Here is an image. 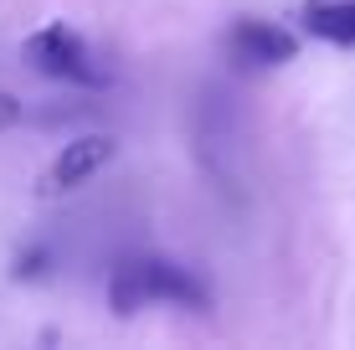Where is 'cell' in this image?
<instances>
[{
    "instance_id": "1",
    "label": "cell",
    "mask_w": 355,
    "mask_h": 350,
    "mask_svg": "<svg viewBox=\"0 0 355 350\" xmlns=\"http://www.w3.org/2000/svg\"><path fill=\"white\" fill-rule=\"evenodd\" d=\"M108 299L119 315H134L144 304H186V309H211V288L196 279L191 268L165 258H129L108 279Z\"/></svg>"
},
{
    "instance_id": "2",
    "label": "cell",
    "mask_w": 355,
    "mask_h": 350,
    "mask_svg": "<svg viewBox=\"0 0 355 350\" xmlns=\"http://www.w3.org/2000/svg\"><path fill=\"white\" fill-rule=\"evenodd\" d=\"M26 62L36 72H46V78H62V82H78V88H103V72H98L93 62V52H88V42H83L72 26H42L26 42Z\"/></svg>"
},
{
    "instance_id": "3",
    "label": "cell",
    "mask_w": 355,
    "mask_h": 350,
    "mask_svg": "<svg viewBox=\"0 0 355 350\" xmlns=\"http://www.w3.org/2000/svg\"><path fill=\"white\" fill-rule=\"evenodd\" d=\"M114 155H119V144L108 134H83V139L62 144V155H57L52 170H46V191H78L83 180H93Z\"/></svg>"
},
{
    "instance_id": "4",
    "label": "cell",
    "mask_w": 355,
    "mask_h": 350,
    "mask_svg": "<svg viewBox=\"0 0 355 350\" xmlns=\"http://www.w3.org/2000/svg\"><path fill=\"white\" fill-rule=\"evenodd\" d=\"M232 52H237L242 62H252V67H278V62H293L299 42H293V31L273 26V21H237Z\"/></svg>"
},
{
    "instance_id": "5",
    "label": "cell",
    "mask_w": 355,
    "mask_h": 350,
    "mask_svg": "<svg viewBox=\"0 0 355 350\" xmlns=\"http://www.w3.org/2000/svg\"><path fill=\"white\" fill-rule=\"evenodd\" d=\"M304 26L320 42H335V46H355V0L350 6H309L304 10Z\"/></svg>"
}]
</instances>
